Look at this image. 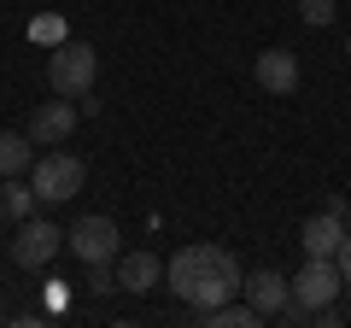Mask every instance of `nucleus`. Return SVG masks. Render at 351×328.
Wrapping results in <instances>:
<instances>
[{
    "instance_id": "nucleus-1",
    "label": "nucleus",
    "mask_w": 351,
    "mask_h": 328,
    "mask_svg": "<svg viewBox=\"0 0 351 328\" xmlns=\"http://www.w3.org/2000/svg\"><path fill=\"white\" fill-rule=\"evenodd\" d=\"M164 276H170V288H176L182 305L211 311V305H223V299H240L246 270H240V258L228 253V246H217V240H193V246H182V253L164 264Z\"/></svg>"
},
{
    "instance_id": "nucleus-2",
    "label": "nucleus",
    "mask_w": 351,
    "mask_h": 328,
    "mask_svg": "<svg viewBox=\"0 0 351 328\" xmlns=\"http://www.w3.org/2000/svg\"><path fill=\"white\" fill-rule=\"evenodd\" d=\"M94 76H100V53L88 47V41H71V36H64L59 47H53V59H47V82H53V94H64V100H82V94L94 89Z\"/></svg>"
},
{
    "instance_id": "nucleus-3",
    "label": "nucleus",
    "mask_w": 351,
    "mask_h": 328,
    "mask_svg": "<svg viewBox=\"0 0 351 328\" xmlns=\"http://www.w3.org/2000/svg\"><path fill=\"white\" fill-rule=\"evenodd\" d=\"M29 170H36V182H29V188H36V200H47V205H64V200H76V194H82V159H76V152H64V147H53V152H41L36 164H29Z\"/></svg>"
},
{
    "instance_id": "nucleus-4",
    "label": "nucleus",
    "mask_w": 351,
    "mask_h": 328,
    "mask_svg": "<svg viewBox=\"0 0 351 328\" xmlns=\"http://www.w3.org/2000/svg\"><path fill=\"white\" fill-rule=\"evenodd\" d=\"M6 246H12V264L18 270H47L53 258H59V246H64V229L47 223V217H24Z\"/></svg>"
},
{
    "instance_id": "nucleus-5",
    "label": "nucleus",
    "mask_w": 351,
    "mask_h": 328,
    "mask_svg": "<svg viewBox=\"0 0 351 328\" xmlns=\"http://www.w3.org/2000/svg\"><path fill=\"white\" fill-rule=\"evenodd\" d=\"M287 281H293V305H304V311H322V305H334L346 293V276H339L334 258H304V270Z\"/></svg>"
},
{
    "instance_id": "nucleus-6",
    "label": "nucleus",
    "mask_w": 351,
    "mask_h": 328,
    "mask_svg": "<svg viewBox=\"0 0 351 328\" xmlns=\"http://www.w3.org/2000/svg\"><path fill=\"white\" fill-rule=\"evenodd\" d=\"M64 246H71L82 264H117V253H123V235H117L112 217H82V223H71Z\"/></svg>"
},
{
    "instance_id": "nucleus-7",
    "label": "nucleus",
    "mask_w": 351,
    "mask_h": 328,
    "mask_svg": "<svg viewBox=\"0 0 351 328\" xmlns=\"http://www.w3.org/2000/svg\"><path fill=\"white\" fill-rule=\"evenodd\" d=\"M240 299H246L252 311L263 316V323H276V311H281V305L293 299V281L281 276L276 264H263V270H252V276L240 281Z\"/></svg>"
},
{
    "instance_id": "nucleus-8",
    "label": "nucleus",
    "mask_w": 351,
    "mask_h": 328,
    "mask_svg": "<svg viewBox=\"0 0 351 328\" xmlns=\"http://www.w3.org/2000/svg\"><path fill=\"white\" fill-rule=\"evenodd\" d=\"M76 135V106L64 100H41L36 106V117H29V141H36V147H59V141H71Z\"/></svg>"
},
{
    "instance_id": "nucleus-9",
    "label": "nucleus",
    "mask_w": 351,
    "mask_h": 328,
    "mask_svg": "<svg viewBox=\"0 0 351 328\" xmlns=\"http://www.w3.org/2000/svg\"><path fill=\"white\" fill-rule=\"evenodd\" d=\"M252 76H258V89H269V94H293V89H299V53H293V47L258 53Z\"/></svg>"
},
{
    "instance_id": "nucleus-10",
    "label": "nucleus",
    "mask_w": 351,
    "mask_h": 328,
    "mask_svg": "<svg viewBox=\"0 0 351 328\" xmlns=\"http://www.w3.org/2000/svg\"><path fill=\"white\" fill-rule=\"evenodd\" d=\"M339 240H346V217H339V211H328V205H322V211H316L311 223L299 229L304 258H334V253H339Z\"/></svg>"
},
{
    "instance_id": "nucleus-11",
    "label": "nucleus",
    "mask_w": 351,
    "mask_h": 328,
    "mask_svg": "<svg viewBox=\"0 0 351 328\" xmlns=\"http://www.w3.org/2000/svg\"><path fill=\"white\" fill-rule=\"evenodd\" d=\"M164 276L158 253H117V293H152Z\"/></svg>"
},
{
    "instance_id": "nucleus-12",
    "label": "nucleus",
    "mask_w": 351,
    "mask_h": 328,
    "mask_svg": "<svg viewBox=\"0 0 351 328\" xmlns=\"http://www.w3.org/2000/svg\"><path fill=\"white\" fill-rule=\"evenodd\" d=\"M29 164H36V141H29V129L18 135V129H0V176H24Z\"/></svg>"
},
{
    "instance_id": "nucleus-13",
    "label": "nucleus",
    "mask_w": 351,
    "mask_h": 328,
    "mask_svg": "<svg viewBox=\"0 0 351 328\" xmlns=\"http://www.w3.org/2000/svg\"><path fill=\"white\" fill-rule=\"evenodd\" d=\"M0 217H36V188L24 176H0Z\"/></svg>"
},
{
    "instance_id": "nucleus-14",
    "label": "nucleus",
    "mask_w": 351,
    "mask_h": 328,
    "mask_svg": "<svg viewBox=\"0 0 351 328\" xmlns=\"http://www.w3.org/2000/svg\"><path fill=\"white\" fill-rule=\"evenodd\" d=\"M29 41H41V47H59V41H64V18H59V12H41L36 24H29Z\"/></svg>"
},
{
    "instance_id": "nucleus-15",
    "label": "nucleus",
    "mask_w": 351,
    "mask_h": 328,
    "mask_svg": "<svg viewBox=\"0 0 351 328\" xmlns=\"http://www.w3.org/2000/svg\"><path fill=\"white\" fill-rule=\"evenodd\" d=\"M299 18L311 30H322V24H334V0H299Z\"/></svg>"
},
{
    "instance_id": "nucleus-16",
    "label": "nucleus",
    "mask_w": 351,
    "mask_h": 328,
    "mask_svg": "<svg viewBox=\"0 0 351 328\" xmlns=\"http://www.w3.org/2000/svg\"><path fill=\"white\" fill-rule=\"evenodd\" d=\"M334 264H339V276H346V288H351V229H346V240H339V253H334Z\"/></svg>"
},
{
    "instance_id": "nucleus-17",
    "label": "nucleus",
    "mask_w": 351,
    "mask_h": 328,
    "mask_svg": "<svg viewBox=\"0 0 351 328\" xmlns=\"http://www.w3.org/2000/svg\"><path fill=\"white\" fill-rule=\"evenodd\" d=\"M0 240H6V217H0Z\"/></svg>"
},
{
    "instance_id": "nucleus-18",
    "label": "nucleus",
    "mask_w": 351,
    "mask_h": 328,
    "mask_svg": "<svg viewBox=\"0 0 351 328\" xmlns=\"http://www.w3.org/2000/svg\"><path fill=\"white\" fill-rule=\"evenodd\" d=\"M346 59H351V36H346Z\"/></svg>"
}]
</instances>
